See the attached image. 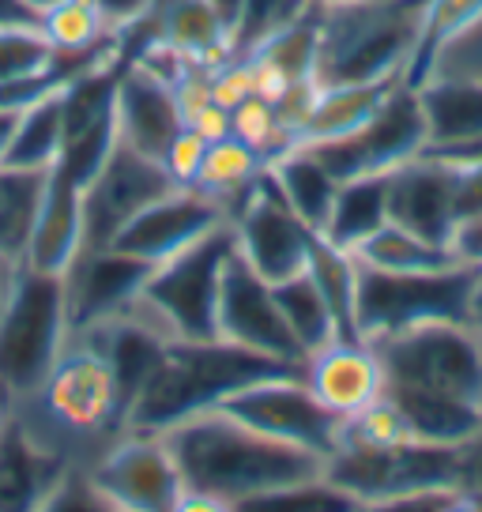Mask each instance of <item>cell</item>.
Here are the masks:
<instances>
[{
	"mask_svg": "<svg viewBox=\"0 0 482 512\" xmlns=\"http://www.w3.org/2000/svg\"><path fill=\"white\" fill-rule=\"evenodd\" d=\"M211 76V102H219L223 110H238L245 98H253V64L245 53H234L230 61L215 64Z\"/></svg>",
	"mask_w": 482,
	"mask_h": 512,
	"instance_id": "f6af8a7d",
	"label": "cell"
},
{
	"mask_svg": "<svg viewBox=\"0 0 482 512\" xmlns=\"http://www.w3.org/2000/svg\"><path fill=\"white\" fill-rule=\"evenodd\" d=\"M185 128L170 83L147 76L144 68L125 64L117 80V140L136 147L147 159L166 155V147Z\"/></svg>",
	"mask_w": 482,
	"mask_h": 512,
	"instance_id": "7402d4cb",
	"label": "cell"
},
{
	"mask_svg": "<svg viewBox=\"0 0 482 512\" xmlns=\"http://www.w3.org/2000/svg\"><path fill=\"white\" fill-rule=\"evenodd\" d=\"M324 46V8H309L298 19H290L283 27L268 31L260 42L245 49V57L264 61L279 68L290 80H317V64H321Z\"/></svg>",
	"mask_w": 482,
	"mask_h": 512,
	"instance_id": "1f68e13d",
	"label": "cell"
},
{
	"mask_svg": "<svg viewBox=\"0 0 482 512\" xmlns=\"http://www.w3.org/2000/svg\"><path fill=\"white\" fill-rule=\"evenodd\" d=\"M230 136H238L245 147H253L264 166H272L279 155H287L294 140H290V132L283 128L279 121V113H275L272 102H264V98H245L238 110H230Z\"/></svg>",
	"mask_w": 482,
	"mask_h": 512,
	"instance_id": "60d3db41",
	"label": "cell"
},
{
	"mask_svg": "<svg viewBox=\"0 0 482 512\" xmlns=\"http://www.w3.org/2000/svg\"><path fill=\"white\" fill-rule=\"evenodd\" d=\"M324 475L339 490L362 501L415 494V490H464V452L460 448L403 441L392 448H336Z\"/></svg>",
	"mask_w": 482,
	"mask_h": 512,
	"instance_id": "9c48e42d",
	"label": "cell"
},
{
	"mask_svg": "<svg viewBox=\"0 0 482 512\" xmlns=\"http://www.w3.org/2000/svg\"><path fill=\"white\" fill-rule=\"evenodd\" d=\"M170 189L181 185H174V177L166 174L159 159H147L136 147L117 140L106 166L83 189V230H87L83 249H110L113 238Z\"/></svg>",
	"mask_w": 482,
	"mask_h": 512,
	"instance_id": "5bb4252c",
	"label": "cell"
},
{
	"mask_svg": "<svg viewBox=\"0 0 482 512\" xmlns=\"http://www.w3.org/2000/svg\"><path fill=\"white\" fill-rule=\"evenodd\" d=\"M471 324L482 328V279H479V287H475V298H471Z\"/></svg>",
	"mask_w": 482,
	"mask_h": 512,
	"instance_id": "94428289",
	"label": "cell"
},
{
	"mask_svg": "<svg viewBox=\"0 0 482 512\" xmlns=\"http://www.w3.org/2000/svg\"><path fill=\"white\" fill-rule=\"evenodd\" d=\"M385 396L400 407L411 437L422 441V445L460 448L482 433V411H475V407H467L460 400L418 392V388H400V384H385Z\"/></svg>",
	"mask_w": 482,
	"mask_h": 512,
	"instance_id": "4316f807",
	"label": "cell"
},
{
	"mask_svg": "<svg viewBox=\"0 0 482 512\" xmlns=\"http://www.w3.org/2000/svg\"><path fill=\"white\" fill-rule=\"evenodd\" d=\"M445 512H482V494L479 490H456Z\"/></svg>",
	"mask_w": 482,
	"mask_h": 512,
	"instance_id": "6f0895ef",
	"label": "cell"
},
{
	"mask_svg": "<svg viewBox=\"0 0 482 512\" xmlns=\"http://www.w3.org/2000/svg\"><path fill=\"white\" fill-rule=\"evenodd\" d=\"M174 452L185 490L211 494L238 505L245 497L268 494L290 482L321 479L328 460L298 445H283L241 426L238 418L211 407L204 415L162 433Z\"/></svg>",
	"mask_w": 482,
	"mask_h": 512,
	"instance_id": "6da1fadb",
	"label": "cell"
},
{
	"mask_svg": "<svg viewBox=\"0 0 482 512\" xmlns=\"http://www.w3.org/2000/svg\"><path fill=\"white\" fill-rule=\"evenodd\" d=\"M38 27L49 38L53 53H61V57H80V53L113 42L110 34L102 31L95 0H61L57 8H49L46 16L38 19Z\"/></svg>",
	"mask_w": 482,
	"mask_h": 512,
	"instance_id": "f35d334b",
	"label": "cell"
},
{
	"mask_svg": "<svg viewBox=\"0 0 482 512\" xmlns=\"http://www.w3.org/2000/svg\"><path fill=\"white\" fill-rule=\"evenodd\" d=\"M275 302L283 309V320H287L290 336L298 339V347L302 354H317L324 351L328 343H336L339 336V324H336V313L328 309L324 302V294L317 290V283L309 279L306 272L287 279V283H275Z\"/></svg>",
	"mask_w": 482,
	"mask_h": 512,
	"instance_id": "e575fe53",
	"label": "cell"
},
{
	"mask_svg": "<svg viewBox=\"0 0 482 512\" xmlns=\"http://www.w3.org/2000/svg\"><path fill=\"white\" fill-rule=\"evenodd\" d=\"M306 147L328 166V174L336 181H351V177L366 174H392L396 166L418 159L430 147V128H426L418 91L400 83L385 98V106L373 113L358 132L343 136V140Z\"/></svg>",
	"mask_w": 482,
	"mask_h": 512,
	"instance_id": "8fae6325",
	"label": "cell"
},
{
	"mask_svg": "<svg viewBox=\"0 0 482 512\" xmlns=\"http://www.w3.org/2000/svg\"><path fill=\"white\" fill-rule=\"evenodd\" d=\"M449 253L456 256V264L482 268V211L456 219L449 234Z\"/></svg>",
	"mask_w": 482,
	"mask_h": 512,
	"instance_id": "7dc6e473",
	"label": "cell"
},
{
	"mask_svg": "<svg viewBox=\"0 0 482 512\" xmlns=\"http://www.w3.org/2000/svg\"><path fill=\"white\" fill-rule=\"evenodd\" d=\"M264 170L268 166H264V159H260L253 147H245L238 136H226V140H215L208 147L193 189H200L211 200H219L226 208V215H230L241 204V196L257 185V177Z\"/></svg>",
	"mask_w": 482,
	"mask_h": 512,
	"instance_id": "836d02e7",
	"label": "cell"
},
{
	"mask_svg": "<svg viewBox=\"0 0 482 512\" xmlns=\"http://www.w3.org/2000/svg\"><path fill=\"white\" fill-rule=\"evenodd\" d=\"M230 256H234V230L226 223L189 245L185 253L155 264L132 309L174 343L219 339L215 309H219V287H223Z\"/></svg>",
	"mask_w": 482,
	"mask_h": 512,
	"instance_id": "8992f818",
	"label": "cell"
},
{
	"mask_svg": "<svg viewBox=\"0 0 482 512\" xmlns=\"http://www.w3.org/2000/svg\"><path fill=\"white\" fill-rule=\"evenodd\" d=\"M159 4L162 0H95V12L110 38H132L136 31H147L155 23Z\"/></svg>",
	"mask_w": 482,
	"mask_h": 512,
	"instance_id": "ee69618b",
	"label": "cell"
},
{
	"mask_svg": "<svg viewBox=\"0 0 482 512\" xmlns=\"http://www.w3.org/2000/svg\"><path fill=\"white\" fill-rule=\"evenodd\" d=\"M208 140L193 132V128H181L170 147H166V155H162V166H166V174L174 177V185L181 189H193L196 174H200V166H204V155H208Z\"/></svg>",
	"mask_w": 482,
	"mask_h": 512,
	"instance_id": "bcb514c9",
	"label": "cell"
},
{
	"mask_svg": "<svg viewBox=\"0 0 482 512\" xmlns=\"http://www.w3.org/2000/svg\"><path fill=\"white\" fill-rule=\"evenodd\" d=\"M388 384L449 396L482 411V328L471 320L418 324L373 343Z\"/></svg>",
	"mask_w": 482,
	"mask_h": 512,
	"instance_id": "ba28073f",
	"label": "cell"
},
{
	"mask_svg": "<svg viewBox=\"0 0 482 512\" xmlns=\"http://www.w3.org/2000/svg\"><path fill=\"white\" fill-rule=\"evenodd\" d=\"M226 223H230V215H226V208L219 200L204 196L200 189H170L155 204H147L113 238L110 249L136 256L144 264H162V260L185 253L189 245L208 238L211 230H219Z\"/></svg>",
	"mask_w": 482,
	"mask_h": 512,
	"instance_id": "2e32d148",
	"label": "cell"
},
{
	"mask_svg": "<svg viewBox=\"0 0 482 512\" xmlns=\"http://www.w3.org/2000/svg\"><path fill=\"white\" fill-rule=\"evenodd\" d=\"M185 128L200 132L208 144H215V140H226V136H230V110H223L219 102H208V106H200V110L185 121Z\"/></svg>",
	"mask_w": 482,
	"mask_h": 512,
	"instance_id": "681fc988",
	"label": "cell"
},
{
	"mask_svg": "<svg viewBox=\"0 0 482 512\" xmlns=\"http://www.w3.org/2000/svg\"><path fill=\"white\" fill-rule=\"evenodd\" d=\"M72 336H83L106 358L113 381H117V392L125 400V411L136 400V392L147 384V377L159 369L162 354L170 351V343H174V339L162 336L159 328H151L136 309L102 320V324H91V328H80Z\"/></svg>",
	"mask_w": 482,
	"mask_h": 512,
	"instance_id": "603a6c76",
	"label": "cell"
},
{
	"mask_svg": "<svg viewBox=\"0 0 482 512\" xmlns=\"http://www.w3.org/2000/svg\"><path fill=\"white\" fill-rule=\"evenodd\" d=\"M170 512H234V505H230V501H219V497H211V494L185 490V494H181V501H177Z\"/></svg>",
	"mask_w": 482,
	"mask_h": 512,
	"instance_id": "f5cc1de1",
	"label": "cell"
},
{
	"mask_svg": "<svg viewBox=\"0 0 482 512\" xmlns=\"http://www.w3.org/2000/svg\"><path fill=\"white\" fill-rule=\"evenodd\" d=\"M482 268L452 264L437 272H373L358 264L354 332L366 343H381L418 324L471 320V298Z\"/></svg>",
	"mask_w": 482,
	"mask_h": 512,
	"instance_id": "5b68a950",
	"label": "cell"
},
{
	"mask_svg": "<svg viewBox=\"0 0 482 512\" xmlns=\"http://www.w3.org/2000/svg\"><path fill=\"white\" fill-rule=\"evenodd\" d=\"M452 497H456V490H415V494L373 501L362 512H445Z\"/></svg>",
	"mask_w": 482,
	"mask_h": 512,
	"instance_id": "c3c4849f",
	"label": "cell"
},
{
	"mask_svg": "<svg viewBox=\"0 0 482 512\" xmlns=\"http://www.w3.org/2000/svg\"><path fill=\"white\" fill-rule=\"evenodd\" d=\"M57 64V53L34 23H0V87L42 76Z\"/></svg>",
	"mask_w": 482,
	"mask_h": 512,
	"instance_id": "ab89813d",
	"label": "cell"
},
{
	"mask_svg": "<svg viewBox=\"0 0 482 512\" xmlns=\"http://www.w3.org/2000/svg\"><path fill=\"white\" fill-rule=\"evenodd\" d=\"M234 512H362V501L339 490L328 475H321V479L290 482L268 494L245 497L234 505Z\"/></svg>",
	"mask_w": 482,
	"mask_h": 512,
	"instance_id": "74e56055",
	"label": "cell"
},
{
	"mask_svg": "<svg viewBox=\"0 0 482 512\" xmlns=\"http://www.w3.org/2000/svg\"><path fill=\"white\" fill-rule=\"evenodd\" d=\"M16 411L46 445L83 467L125 433V400L117 381L106 358L83 336H68L42 388L19 400Z\"/></svg>",
	"mask_w": 482,
	"mask_h": 512,
	"instance_id": "3957f363",
	"label": "cell"
},
{
	"mask_svg": "<svg viewBox=\"0 0 482 512\" xmlns=\"http://www.w3.org/2000/svg\"><path fill=\"white\" fill-rule=\"evenodd\" d=\"M65 87L49 91L19 113L16 136H12V147L0 166L27 170V174H49L57 166L61 147H65Z\"/></svg>",
	"mask_w": 482,
	"mask_h": 512,
	"instance_id": "4dcf8cb0",
	"label": "cell"
},
{
	"mask_svg": "<svg viewBox=\"0 0 482 512\" xmlns=\"http://www.w3.org/2000/svg\"><path fill=\"white\" fill-rule=\"evenodd\" d=\"M215 336L223 343L245 347L253 354L287 362V366H306V354L298 347V339L290 336L283 309L275 302L272 283H264L245 260L230 256L219 287V309H215Z\"/></svg>",
	"mask_w": 482,
	"mask_h": 512,
	"instance_id": "9a60e30c",
	"label": "cell"
},
{
	"mask_svg": "<svg viewBox=\"0 0 482 512\" xmlns=\"http://www.w3.org/2000/svg\"><path fill=\"white\" fill-rule=\"evenodd\" d=\"M151 268L155 264H144V260L117 253V249H83L76 256V264L65 272L72 332L129 313Z\"/></svg>",
	"mask_w": 482,
	"mask_h": 512,
	"instance_id": "d6986e66",
	"label": "cell"
},
{
	"mask_svg": "<svg viewBox=\"0 0 482 512\" xmlns=\"http://www.w3.org/2000/svg\"><path fill=\"white\" fill-rule=\"evenodd\" d=\"M324 12H339V8H354V4H366V0H313Z\"/></svg>",
	"mask_w": 482,
	"mask_h": 512,
	"instance_id": "91938a15",
	"label": "cell"
},
{
	"mask_svg": "<svg viewBox=\"0 0 482 512\" xmlns=\"http://www.w3.org/2000/svg\"><path fill=\"white\" fill-rule=\"evenodd\" d=\"M422 0H366L324 12L317 83H373L403 76L418 31Z\"/></svg>",
	"mask_w": 482,
	"mask_h": 512,
	"instance_id": "52a82bcc",
	"label": "cell"
},
{
	"mask_svg": "<svg viewBox=\"0 0 482 512\" xmlns=\"http://www.w3.org/2000/svg\"><path fill=\"white\" fill-rule=\"evenodd\" d=\"M403 83V76L373 83H328L313 98L306 125L298 128L294 147L306 144H328V140H343L370 121L373 113L385 106V98Z\"/></svg>",
	"mask_w": 482,
	"mask_h": 512,
	"instance_id": "cb8c5ba5",
	"label": "cell"
},
{
	"mask_svg": "<svg viewBox=\"0 0 482 512\" xmlns=\"http://www.w3.org/2000/svg\"><path fill=\"white\" fill-rule=\"evenodd\" d=\"M16 125H19V113H16V110H0V162H4V155H8V147H12Z\"/></svg>",
	"mask_w": 482,
	"mask_h": 512,
	"instance_id": "9f6ffc18",
	"label": "cell"
},
{
	"mask_svg": "<svg viewBox=\"0 0 482 512\" xmlns=\"http://www.w3.org/2000/svg\"><path fill=\"white\" fill-rule=\"evenodd\" d=\"M155 31L166 38L170 46L196 68H215V64L230 61L238 46L223 19L215 16L208 0H162L159 16H155Z\"/></svg>",
	"mask_w": 482,
	"mask_h": 512,
	"instance_id": "484cf974",
	"label": "cell"
},
{
	"mask_svg": "<svg viewBox=\"0 0 482 512\" xmlns=\"http://www.w3.org/2000/svg\"><path fill=\"white\" fill-rule=\"evenodd\" d=\"M16 275H19V260H12V256L0 253V309H4L8 294H12V283H16Z\"/></svg>",
	"mask_w": 482,
	"mask_h": 512,
	"instance_id": "11a10c76",
	"label": "cell"
},
{
	"mask_svg": "<svg viewBox=\"0 0 482 512\" xmlns=\"http://www.w3.org/2000/svg\"><path fill=\"white\" fill-rule=\"evenodd\" d=\"M219 411L238 418L241 426L264 433L283 445H298L317 456H332L343 437V418L332 415L306 384L302 373H279V377H264L230 392Z\"/></svg>",
	"mask_w": 482,
	"mask_h": 512,
	"instance_id": "30bf717a",
	"label": "cell"
},
{
	"mask_svg": "<svg viewBox=\"0 0 482 512\" xmlns=\"http://www.w3.org/2000/svg\"><path fill=\"white\" fill-rule=\"evenodd\" d=\"M268 174H272L279 196L290 204V211L313 234H321L328 215H332V200H336L339 192V181L328 174V166L309 147H290L287 155H279L268 166Z\"/></svg>",
	"mask_w": 482,
	"mask_h": 512,
	"instance_id": "f1b7e54d",
	"label": "cell"
},
{
	"mask_svg": "<svg viewBox=\"0 0 482 512\" xmlns=\"http://www.w3.org/2000/svg\"><path fill=\"white\" fill-rule=\"evenodd\" d=\"M306 275L317 283L328 309L336 313L339 336L358 339V332H354V298H358V260H354V253L336 249L324 238H317L313 241V253H309Z\"/></svg>",
	"mask_w": 482,
	"mask_h": 512,
	"instance_id": "d590c367",
	"label": "cell"
},
{
	"mask_svg": "<svg viewBox=\"0 0 482 512\" xmlns=\"http://www.w3.org/2000/svg\"><path fill=\"white\" fill-rule=\"evenodd\" d=\"M464 452V490H479L482 494V433L471 437L467 445H460Z\"/></svg>",
	"mask_w": 482,
	"mask_h": 512,
	"instance_id": "816d5d0a",
	"label": "cell"
},
{
	"mask_svg": "<svg viewBox=\"0 0 482 512\" xmlns=\"http://www.w3.org/2000/svg\"><path fill=\"white\" fill-rule=\"evenodd\" d=\"M46 189V174H27L0 166V253L23 264L27 241H31L34 211Z\"/></svg>",
	"mask_w": 482,
	"mask_h": 512,
	"instance_id": "8d00e7d4",
	"label": "cell"
},
{
	"mask_svg": "<svg viewBox=\"0 0 482 512\" xmlns=\"http://www.w3.org/2000/svg\"><path fill=\"white\" fill-rule=\"evenodd\" d=\"M422 155L445 159V162H452V166H479L482 170V136L479 140H467V144H452V147H426Z\"/></svg>",
	"mask_w": 482,
	"mask_h": 512,
	"instance_id": "f907efd6",
	"label": "cell"
},
{
	"mask_svg": "<svg viewBox=\"0 0 482 512\" xmlns=\"http://www.w3.org/2000/svg\"><path fill=\"white\" fill-rule=\"evenodd\" d=\"M230 230H234L238 256L272 287L306 272L313 241H317V234L279 196L268 170L241 196L238 208L230 211Z\"/></svg>",
	"mask_w": 482,
	"mask_h": 512,
	"instance_id": "7c38bea8",
	"label": "cell"
},
{
	"mask_svg": "<svg viewBox=\"0 0 482 512\" xmlns=\"http://www.w3.org/2000/svg\"><path fill=\"white\" fill-rule=\"evenodd\" d=\"M87 475L121 512H170L185 494L162 433L125 430L87 464Z\"/></svg>",
	"mask_w": 482,
	"mask_h": 512,
	"instance_id": "4fadbf2b",
	"label": "cell"
},
{
	"mask_svg": "<svg viewBox=\"0 0 482 512\" xmlns=\"http://www.w3.org/2000/svg\"><path fill=\"white\" fill-rule=\"evenodd\" d=\"M313 8V0H245V16H241L238 31V53L260 42L268 31L283 27L290 19H298L302 12Z\"/></svg>",
	"mask_w": 482,
	"mask_h": 512,
	"instance_id": "7bdbcfd3",
	"label": "cell"
},
{
	"mask_svg": "<svg viewBox=\"0 0 482 512\" xmlns=\"http://www.w3.org/2000/svg\"><path fill=\"white\" fill-rule=\"evenodd\" d=\"M482 23V0H422L418 12V31L411 57L403 64V83L422 87V83L441 72V57L456 46L467 31Z\"/></svg>",
	"mask_w": 482,
	"mask_h": 512,
	"instance_id": "d4e9b609",
	"label": "cell"
},
{
	"mask_svg": "<svg viewBox=\"0 0 482 512\" xmlns=\"http://www.w3.org/2000/svg\"><path fill=\"white\" fill-rule=\"evenodd\" d=\"M279 373H302V366L275 362V358L253 354L245 347L223 343V339H204V343L177 339L170 343V351L162 354L159 369L136 392V400L129 403L125 430L166 433L211 407H219L230 392H238L245 384L279 377Z\"/></svg>",
	"mask_w": 482,
	"mask_h": 512,
	"instance_id": "7a4b0ae2",
	"label": "cell"
},
{
	"mask_svg": "<svg viewBox=\"0 0 482 512\" xmlns=\"http://www.w3.org/2000/svg\"><path fill=\"white\" fill-rule=\"evenodd\" d=\"M72 467L80 464L46 445L16 403L0 411V512H34Z\"/></svg>",
	"mask_w": 482,
	"mask_h": 512,
	"instance_id": "ac0fdd59",
	"label": "cell"
},
{
	"mask_svg": "<svg viewBox=\"0 0 482 512\" xmlns=\"http://www.w3.org/2000/svg\"><path fill=\"white\" fill-rule=\"evenodd\" d=\"M456 219H460V166L434 155H418L388 174V223L437 245H449Z\"/></svg>",
	"mask_w": 482,
	"mask_h": 512,
	"instance_id": "e0dca14e",
	"label": "cell"
},
{
	"mask_svg": "<svg viewBox=\"0 0 482 512\" xmlns=\"http://www.w3.org/2000/svg\"><path fill=\"white\" fill-rule=\"evenodd\" d=\"M87 245V230H83V185L53 166L46 174V189L34 211L31 241H27V253L23 264L34 272L46 275H65L76 256Z\"/></svg>",
	"mask_w": 482,
	"mask_h": 512,
	"instance_id": "44dd1931",
	"label": "cell"
},
{
	"mask_svg": "<svg viewBox=\"0 0 482 512\" xmlns=\"http://www.w3.org/2000/svg\"><path fill=\"white\" fill-rule=\"evenodd\" d=\"M388 223V174H366L339 181V192L332 200V215L317 238H324L336 249L354 253L373 230Z\"/></svg>",
	"mask_w": 482,
	"mask_h": 512,
	"instance_id": "f546056e",
	"label": "cell"
},
{
	"mask_svg": "<svg viewBox=\"0 0 482 512\" xmlns=\"http://www.w3.org/2000/svg\"><path fill=\"white\" fill-rule=\"evenodd\" d=\"M302 377L313 388V396L339 418L366 411L370 403L385 396V366L381 354L366 339H336L324 351L309 354Z\"/></svg>",
	"mask_w": 482,
	"mask_h": 512,
	"instance_id": "ffe728a7",
	"label": "cell"
},
{
	"mask_svg": "<svg viewBox=\"0 0 482 512\" xmlns=\"http://www.w3.org/2000/svg\"><path fill=\"white\" fill-rule=\"evenodd\" d=\"M19 4H23V12H27V16L42 19L49 12V8H57L61 0H19Z\"/></svg>",
	"mask_w": 482,
	"mask_h": 512,
	"instance_id": "680465c9",
	"label": "cell"
},
{
	"mask_svg": "<svg viewBox=\"0 0 482 512\" xmlns=\"http://www.w3.org/2000/svg\"><path fill=\"white\" fill-rule=\"evenodd\" d=\"M354 260L362 268L373 272H437V268H452L456 256L449 253V245H437L403 230L396 223H385L381 230H373L370 238L354 249Z\"/></svg>",
	"mask_w": 482,
	"mask_h": 512,
	"instance_id": "d6a6232c",
	"label": "cell"
},
{
	"mask_svg": "<svg viewBox=\"0 0 482 512\" xmlns=\"http://www.w3.org/2000/svg\"><path fill=\"white\" fill-rule=\"evenodd\" d=\"M34 512H121V509L98 490L95 479L87 475V467L80 464L53 486V494H49Z\"/></svg>",
	"mask_w": 482,
	"mask_h": 512,
	"instance_id": "b9f144b4",
	"label": "cell"
},
{
	"mask_svg": "<svg viewBox=\"0 0 482 512\" xmlns=\"http://www.w3.org/2000/svg\"><path fill=\"white\" fill-rule=\"evenodd\" d=\"M418 102L430 128V147H452L482 136V80L430 76L418 87Z\"/></svg>",
	"mask_w": 482,
	"mask_h": 512,
	"instance_id": "83f0119b",
	"label": "cell"
},
{
	"mask_svg": "<svg viewBox=\"0 0 482 512\" xmlns=\"http://www.w3.org/2000/svg\"><path fill=\"white\" fill-rule=\"evenodd\" d=\"M72 336L65 275L19 264L12 294L0 309V392L8 403L34 396Z\"/></svg>",
	"mask_w": 482,
	"mask_h": 512,
	"instance_id": "277c9868",
	"label": "cell"
},
{
	"mask_svg": "<svg viewBox=\"0 0 482 512\" xmlns=\"http://www.w3.org/2000/svg\"><path fill=\"white\" fill-rule=\"evenodd\" d=\"M215 8V16L223 19V27L230 31L234 46H238V31H241V16H245V0H208Z\"/></svg>",
	"mask_w": 482,
	"mask_h": 512,
	"instance_id": "db71d44e",
	"label": "cell"
}]
</instances>
